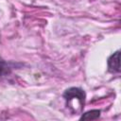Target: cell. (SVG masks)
Returning a JSON list of instances; mask_svg holds the SVG:
<instances>
[{"mask_svg":"<svg viewBox=\"0 0 121 121\" xmlns=\"http://www.w3.org/2000/svg\"><path fill=\"white\" fill-rule=\"evenodd\" d=\"M63 98L65 99L66 105L70 103L72 100H77L78 101L81 106L84 107L85 104V98H86V94L85 92L78 87H71L68 88L64 93H63Z\"/></svg>","mask_w":121,"mask_h":121,"instance_id":"obj_1","label":"cell"},{"mask_svg":"<svg viewBox=\"0 0 121 121\" xmlns=\"http://www.w3.org/2000/svg\"><path fill=\"white\" fill-rule=\"evenodd\" d=\"M108 69L112 73L120 72V51H116L108 58Z\"/></svg>","mask_w":121,"mask_h":121,"instance_id":"obj_2","label":"cell"},{"mask_svg":"<svg viewBox=\"0 0 121 121\" xmlns=\"http://www.w3.org/2000/svg\"><path fill=\"white\" fill-rule=\"evenodd\" d=\"M14 66L15 64L12 62H8V61L0 60V78L9 76L11 73Z\"/></svg>","mask_w":121,"mask_h":121,"instance_id":"obj_3","label":"cell"},{"mask_svg":"<svg viewBox=\"0 0 121 121\" xmlns=\"http://www.w3.org/2000/svg\"><path fill=\"white\" fill-rule=\"evenodd\" d=\"M100 116V110H91L80 116V120H95Z\"/></svg>","mask_w":121,"mask_h":121,"instance_id":"obj_4","label":"cell"}]
</instances>
